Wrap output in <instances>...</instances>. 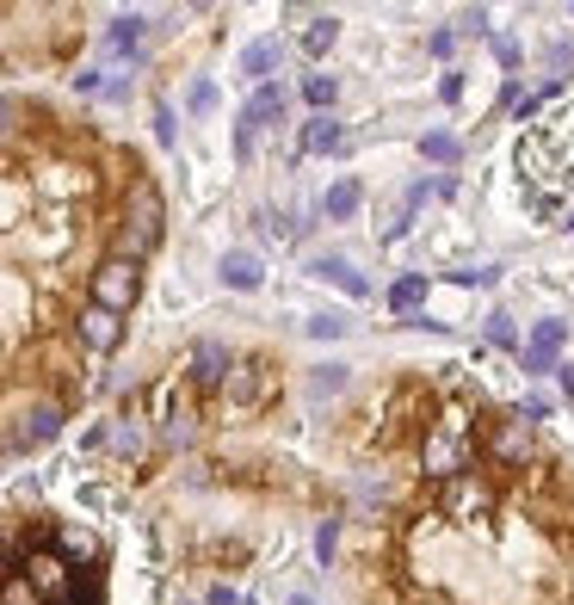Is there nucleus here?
<instances>
[{
	"label": "nucleus",
	"mask_w": 574,
	"mask_h": 605,
	"mask_svg": "<svg viewBox=\"0 0 574 605\" xmlns=\"http://www.w3.org/2000/svg\"><path fill=\"white\" fill-rule=\"evenodd\" d=\"M31 581H38V587H44V593H56V587H62V581H68V568H62V562H56V556H38V562H31Z\"/></svg>",
	"instance_id": "f8f14e48"
},
{
	"label": "nucleus",
	"mask_w": 574,
	"mask_h": 605,
	"mask_svg": "<svg viewBox=\"0 0 574 605\" xmlns=\"http://www.w3.org/2000/svg\"><path fill=\"white\" fill-rule=\"evenodd\" d=\"M334 544H340V525L328 519V525H321V531H315V556H321V562H328V556H334Z\"/></svg>",
	"instance_id": "aec40b11"
},
{
	"label": "nucleus",
	"mask_w": 574,
	"mask_h": 605,
	"mask_svg": "<svg viewBox=\"0 0 574 605\" xmlns=\"http://www.w3.org/2000/svg\"><path fill=\"white\" fill-rule=\"evenodd\" d=\"M309 334H315V340H340V334H346V322H340V315H315Z\"/></svg>",
	"instance_id": "6ab92c4d"
},
{
	"label": "nucleus",
	"mask_w": 574,
	"mask_h": 605,
	"mask_svg": "<svg viewBox=\"0 0 574 605\" xmlns=\"http://www.w3.org/2000/svg\"><path fill=\"white\" fill-rule=\"evenodd\" d=\"M155 136H161V142H173V112H167V105L155 112Z\"/></svg>",
	"instance_id": "5701e85b"
},
{
	"label": "nucleus",
	"mask_w": 574,
	"mask_h": 605,
	"mask_svg": "<svg viewBox=\"0 0 574 605\" xmlns=\"http://www.w3.org/2000/svg\"><path fill=\"white\" fill-rule=\"evenodd\" d=\"M556 346H562V322H544V328L531 334V346H525V371H550Z\"/></svg>",
	"instance_id": "423d86ee"
},
{
	"label": "nucleus",
	"mask_w": 574,
	"mask_h": 605,
	"mask_svg": "<svg viewBox=\"0 0 574 605\" xmlns=\"http://www.w3.org/2000/svg\"><path fill=\"white\" fill-rule=\"evenodd\" d=\"M81 340H87L93 352H112V346H118V315L93 303V309L81 315Z\"/></svg>",
	"instance_id": "7ed1b4c3"
},
{
	"label": "nucleus",
	"mask_w": 574,
	"mask_h": 605,
	"mask_svg": "<svg viewBox=\"0 0 574 605\" xmlns=\"http://www.w3.org/2000/svg\"><path fill=\"white\" fill-rule=\"evenodd\" d=\"M223 284L229 291H260V260L254 254H223Z\"/></svg>",
	"instance_id": "0eeeda50"
},
{
	"label": "nucleus",
	"mask_w": 574,
	"mask_h": 605,
	"mask_svg": "<svg viewBox=\"0 0 574 605\" xmlns=\"http://www.w3.org/2000/svg\"><path fill=\"white\" fill-rule=\"evenodd\" d=\"M210 605H241V599H235L229 587H210Z\"/></svg>",
	"instance_id": "b1692460"
},
{
	"label": "nucleus",
	"mask_w": 574,
	"mask_h": 605,
	"mask_svg": "<svg viewBox=\"0 0 574 605\" xmlns=\"http://www.w3.org/2000/svg\"><path fill=\"white\" fill-rule=\"evenodd\" d=\"M328 44H334V19H315V25H309V56H321Z\"/></svg>",
	"instance_id": "f3484780"
},
{
	"label": "nucleus",
	"mask_w": 574,
	"mask_h": 605,
	"mask_svg": "<svg viewBox=\"0 0 574 605\" xmlns=\"http://www.w3.org/2000/svg\"><path fill=\"white\" fill-rule=\"evenodd\" d=\"M155 223H161V204L142 192V198H136V235H130V247H149V241H155Z\"/></svg>",
	"instance_id": "1a4fd4ad"
},
{
	"label": "nucleus",
	"mask_w": 574,
	"mask_h": 605,
	"mask_svg": "<svg viewBox=\"0 0 574 605\" xmlns=\"http://www.w3.org/2000/svg\"><path fill=\"white\" fill-rule=\"evenodd\" d=\"M321 210H328V217H352V210H358V186H352V180H340L328 198H321Z\"/></svg>",
	"instance_id": "9b49d317"
},
{
	"label": "nucleus",
	"mask_w": 574,
	"mask_h": 605,
	"mask_svg": "<svg viewBox=\"0 0 574 605\" xmlns=\"http://www.w3.org/2000/svg\"><path fill=\"white\" fill-rule=\"evenodd\" d=\"M340 383H346V365H328V371L315 377V389H340Z\"/></svg>",
	"instance_id": "4be33fe9"
},
{
	"label": "nucleus",
	"mask_w": 574,
	"mask_h": 605,
	"mask_svg": "<svg viewBox=\"0 0 574 605\" xmlns=\"http://www.w3.org/2000/svg\"><path fill=\"white\" fill-rule=\"evenodd\" d=\"M309 272H315V278H328V284H340L346 297H365V291H371V284L352 272V260H346V254H321V260H315Z\"/></svg>",
	"instance_id": "f03ea898"
},
{
	"label": "nucleus",
	"mask_w": 574,
	"mask_h": 605,
	"mask_svg": "<svg viewBox=\"0 0 574 605\" xmlns=\"http://www.w3.org/2000/svg\"><path fill=\"white\" fill-rule=\"evenodd\" d=\"M488 340L494 346H513L519 334H513V315H488Z\"/></svg>",
	"instance_id": "a211bd4d"
},
{
	"label": "nucleus",
	"mask_w": 574,
	"mask_h": 605,
	"mask_svg": "<svg viewBox=\"0 0 574 605\" xmlns=\"http://www.w3.org/2000/svg\"><path fill=\"white\" fill-rule=\"evenodd\" d=\"M142 31H149V19H136V13H124V19H112V31H105V50H130Z\"/></svg>",
	"instance_id": "9d476101"
},
{
	"label": "nucleus",
	"mask_w": 574,
	"mask_h": 605,
	"mask_svg": "<svg viewBox=\"0 0 574 605\" xmlns=\"http://www.w3.org/2000/svg\"><path fill=\"white\" fill-rule=\"evenodd\" d=\"M334 93H340L334 75H309V81H303V99H309V105H334Z\"/></svg>",
	"instance_id": "4468645a"
},
{
	"label": "nucleus",
	"mask_w": 574,
	"mask_h": 605,
	"mask_svg": "<svg viewBox=\"0 0 574 605\" xmlns=\"http://www.w3.org/2000/svg\"><path fill=\"white\" fill-rule=\"evenodd\" d=\"M186 105H192V112H210V105H217V87H210V81H198V87L186 93Z\"/></svg>",
	"instance_id": "412c9836"
},
{
	"label": "nucleus",
	"mask_w": 574,
	"mask_h": 605,
	"mask_svg": "<svg viewBox=\"0 0 574 605\" xmlns=\"http://www.w3.org/2000/svg\"><path fill=\"white\" fill-rule=\"evenodd\" d=\"M56 426H62V414H56V408H38V414H31L19 433H13V451H38L44 439H56Z\"/></svg>",
	"instance_id": "39448f33"
},
{
	"label": "nucleus",
	"mask_w": 574,
	"mask_h": 605,
	"mask_svg": "<svg viewBox=\"0 0 574 605\" xmlns=\"http://www.w3.org/2000/svg\"><path fill=\"white\" fill-rule=\"evenodd\" d=\"M420 291H426V284H420V278H402V284H396V291H389V303H396V309H414V303H420Z\"/></svg>",
	"instance_id": "2eb2a0df"
},
{
	"label": "nucleus",
	"mask_w": 574,
	"mask_h": 605,
	"mask_svg": "<svg viewBox=\"0 0 574 605\" xmlns=\"http://www.w3.org/2000/svg\"><path fill=\"white\" fill-rule=\"evenodd\" d=\"M420 149H426V161H457V142L451 136H426Z\"/></svg>",
	"instance_id": "dca6fc26"
},
{
	"label": "nucleus",
	"mask_w": 574,
	"mask_h": 605,
	"mask_svg": "<svg viewBox=\"0 0 574 605\" xmlns=\"http://www.w3.org/2000/svg\"><path fill=\"white\" fill-rule=\"evenodd\" d=\"M278 56H284V44H278V38H260V44H247V50H241V75L266 87V75L278 68Z\"/></svg>",
	"instance_id": "20e7f679"
},
{
	"label": "nucleus",
	"mask_w": 574,
	"mask_h": 605,
	"mask_svg": "<svg viewBox=\"0 0 574 605\" xmlns=\"http://www.w3.org/2000/svg\"><path fill=\"white\" fill-rule=\"evenodd\" d=\"M297 605H315V599H297Z\"/></svg>",
	"instance_id": "a878e982"
},
{
	"label": "nucleus",
	"mask_w": 574,
	"mask_h": 605,
	"mask_svg": "<svg viewBox=\"0 0 574 605\" xmlns=\"http://www.w3.org/2000/svg\"><path fill=\"white\" fill-rule=\"evenodd\" d=\"M7 118H13V99H0V130H7Z\"/></svg>",
	"instance_id": "393cba45"
},
{
	"label": "nucleus",
	"mask_w": 574,
	"mask_h": 605,
	"mask_svg": "<svg viewBox=\"0 0 574 605\" xmlns=\"http://www.w3.org/2000/svg\"><path fill=\"white\" fill-rule=\"evenodd\" d=\"M93 297H99V309H130L136 303V266L130 260H112V266H99V278H93Z\"/></svg>",
	"instance_id": "f257e3e1"
},
{
	"label": "nucleus",
	"mask_w": 574,
	"mask_h": 605,
	"mask_svg": "<svg viewBox=\"0 0 574 605\" xmlns=\"http://www.w3.org/2000/svg\"><path fill=\"white\" fill-rule=\"evenodd\" d=\"M346 142H352V136H346L334 118H315V124H309V136H303V149H315V155H340Z\"/></svg>",
	"instance_id": "6e6552de"
},
{
	"label": "nucleus",
	"mask_w": 574,
	"mask_h": 605,
	"mask_svg": "<svg viewBox=\"0 0 574 605\" xmlns=\"http://www.w3.org/2000/svg\"><path fill=\"white\" fill-rule=\"evenodd\" d=\"M223 365H229V352H223V346H198V377H204V383H217Z\"/></svg>",
	"instance_id": "ddd939ff"
}]
</instances>
